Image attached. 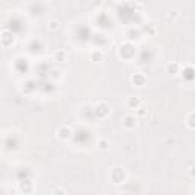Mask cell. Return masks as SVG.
Segmentation results:
<instances>
[{
	"mask_svg": "<svg viewBox=\"0 0 195 195\" xmlns=\"http://www.w3.org/2000/svg\"><path fill=\"white\" fill-rule=\"evenodd\" d=\"M107 146H108L107 140H101V142H99V148H101V149H107Z\"/></svg>",
	"mask_w": 195,
	"mask_h": 195,
	"instance_id": "2",
	"label": "cell"
},
{
	"mask_svg": "<svg viewBox=\"0 0 195 195\" xmlns=\"http://www.w3.org/2000/svg\"><path fill=\"white\" fill-rule=\"evenodd\" d=\"M134 123H136V119L133 117V116H127L125 119H123V125H125V127H128V128L134 127Z\"/></svg>",
	"mask_w": 195,
	"mask_h": 195,
	"instance_id": "1",
	"label": "cell"
},
{
	"mask_svg": "<svg viewBox=\"0 0 195 195\" xmlns=\"http://www.w3.org/2000/svg\"><path fill=\"white\" fill-rule=\"evenodd\" d=\"M128 104H130V105H134V107H136V105H139V99H130V101H128Z\"/></svg>",
	"mask_w": 195,
	"mask_h": 195,
	"instance_id": "3",
	"label": "cell"
},
{
	"mask_svg": "<svg viewBox=\"0 0 195 195\" xmlns=\"http://www.w3.org/2000/svg\"><path fill=\"white\" fill-rule=\"evenodd\" d=\"M56 195H64V190H58V192H56Z\"/></svg>",
	"mask_w": 195,
	"mask_h": 195,
	"instance_id": "4",
	"label": "cell"
}]
</instances>
